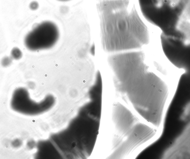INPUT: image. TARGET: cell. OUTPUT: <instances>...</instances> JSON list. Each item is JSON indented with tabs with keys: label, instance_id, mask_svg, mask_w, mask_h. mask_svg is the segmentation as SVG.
Here are the masks:
<instances>
[{
	"label": "cell",
	"instance_id": "3957f363",
	"mask_svg": "<svg viewBox=\"0 0 190 159\" xmlns=\"http://www.w3.org/2000/svg\"><path fill=\"white\" fill-rule=\"evenodd\" d=\"M115 9L103 22V45L107 52L139 50L148 45V28L129 0H115Z\"/></svg>",
	"mask_w": 190,
	"mask_h": 159
},
{
	"label": "cell",
	"instance_id": "6da1fadb",
	"mask_svg": "<svg viewBox=\"0 0 190 159\" xmlns=\"http://www.w3.org/2000/svg\"><path fill=\"white\" fill-rule=\"evenodd\" d=\"M108 63L118 98L149 123L163 128L174 97L168 82L150 68L144 51L115 53Z\"/></svg>",
	"mask_w": 190,
	"mask_h": 159
},
{
	"label": "cell",
	"instance_id": "277c9868",
	"mask_svg": "<svg viewBox=\"0 0 190 159\" xmlns=\"http://www.w3.org/2000/svg\"><path fill=\"white\" fill-rule=\"evenodd\" d=\"M60 35L58 27L54 23L43 21L36 25L27 34L24 44L31 51L47 49L56 44Z\"/></svg>",
	"mask_w": 190,
	"mask_h": 159
},
{
	"label": "cell",
	"instance_id": "8992f818",
	"mask_svg": "<svg viewBox=\"0 0 190 159\" xmlns=\"http://www.w3.org/2000/svg\"><path fill=\"white\" fill-rule=\"evenodd\" d=\"M163 159H190V124H187L183 131L164 151Z\"/></svg>",
	"mask_w": 190,
	"mask_h": 159
},
{
	"label": "cell",
	"instance_id": "9c48e42d",
	"mask_svg": "<svg viewBox=\"0 0 190 159\" xmlns=\"http://www.w3.org/2000/svg\"><path fill=\"white\" fill-rule=\"evenodd\" d=\"M190 102L187 103L184 108L183 112L181 116V119L184 121H187L189 119L190 114Z\"/></svg>",
	"mask_w": 190,
	"mask_h": 159
},
{
	"label": "cell",
	"instance_id": "5b68a950",
	"mask_svg": "<svg viewBox=\"0 0 190 159\" xmlns=\"http://www.w3.org/2000/svg\"><path fill=\"white\" fill-rule=\"evenodd\" d=\"M161 46L164 54L175 67L189 72V39L166 35L160 36Z\"/></svg>",
	"mask_w": 190,
	"mask_h": 159
},
{
	"label": "cell",
	"instance_id": "52a82bcc",
	"mask_svg": "<svg viewBox=\"0 0 190 159\" xmlns=\"http://www.w3.org/2000/svg\"><path fill=\"white\" fill-rule=\"evenodd\" d=\"M41 105V104L32 100L28 91L24 88H19L14 91L10 102L13 110L28 116H33L40 113Z\"/></svg>",
	"mask_w": 190,
	"mask_h": 159
},
{
	"label": "cell",
	"instance_id": "ba28073f",
	"mask_svg": "<svg viewBox=\"0 0 190 159\" xmlns=\"http://www.w3.org/2000/svg\"><path fill=\"white\" fill-rule=\"evenodd\" d=\"M23 54L22 51L18 47H14L10 52V57L13 60H19L22 58Z\"/></svg>",
	"mask_w": 190,
	"mask_h": 159
},
{
	"label": "cell",
	"instance_id": "8fae6325",
	"mask_svg": "<svg viewBox=\"0 0 190 159\" xmlns=\"http://www.w3.org/2000/svg\"><path fill=\"white\" fill-rule=\"evenodd\" d=\"M22 142L19 139H16L12 142V146L15 148H18L22 145Z\"/></svg>",
	"mask_w": 190,
	"mask_h": 159
},
{
	"label": "cell",
	"instance_id": "30bf717a",
	"mask_svg": "<svg viewBox=\"0 0 190 159\" xmlns=\"http://www.w3.org/2000/svg\"><path fill=\"white\" fill-rule=\"evenodd\" d=\"M13 59L11 57L5 56L1 59V66L3 67L7 68L11 66L13 63Z\"/></svg>",
	"mask_w": 190,
	"mask_h": 159
},
{
	"label": "cell",
	"instance_id": "7a4b0ae2",
	"mask_svg": "<svg viewBox=\"0 0 190 159\" xmlns=\"http://www.w3.org/2000/svg\"><path fill=\"white\" fill-rule=\"evenodd\" d=\"M112 158H136L162 135L163 129L149 123L124 101L114 103Z\"/></svg>",
	"mask_w": 190,
	"mask_h": 159
},
{
	"label": "cell",
	"instance_id": "7c38bea8",
	"mask_svg": "<svg viewBox=\"0 0 190 159\" xmlns=\"http://www.w3.org/2000/svg\"><path fill=\"white\" fill-rule=\"evenodd\" d=\"M38 4L35 1H32L30 4V8L32 10H37L38 7Z\"/></svg>",
	"mask_w": 190,
	"mask_h": 159
},
{
	"label": "cell",
	"instance_id": "4fadbf2b",
	"mask_svg": "<svg viewBox=\"0 0 190 159\" xmlns=\"http://www.w3.org/2000/svg\"><path fill=\"white\" fill-rule=\"evenodd\" d=\"M57 1H61V2H67V1H70L71 0H57Z\"/></svg>",
	"mask_w": 190,
	"mask_h": 159
}]
</instances>
